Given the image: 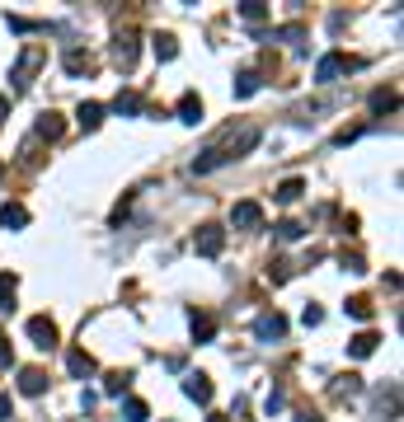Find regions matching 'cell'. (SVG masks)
I'll return each instance as SVG.
<instances>
[{
    "label": "cell",
    "instance_id": "41",
    "mask_svg": "<svg viewBox=\"0 0 404 422\" xmlns=\"http://www.w3.org/2000/svg\"><path fill=\"white\" fill-rule=\"evenodd\" d=\"M0 178H5V165H0Z\"/></svg>",
    "mask_w": 404,
    "mask_h": 422
},
{
    "label": "cell",
    "instance_id": "8",
    "mask_svg": "<svg viewBox=\"0 0 404 422\" xmlns=\"http://www.w3.org/2000/svg\"><path fill=\"white\" fill-rule=\"evenodd\" d=\"M231 221H236L240 230H254V225H263V207H258V202H236V207H231Z\"/></svg>",
    "mask_w": 404,
    "mask_h": 422
},
{
    "label": "cell",
    "instance_id": "30",
    "mask_svg": "<svg viewBox=\"0 0 404 422\" xmlns=\"http://www.w3.org/2000/svg\"><path fill=\"white\" fill-rule=\"evenodd\" d=\"M301 235H305L301 221H282V225H278V240H287V245H292V240H301Z\"/></svg>",
    "mask_w": 404,
    "mask_h": 422
},
{
    "label": "cell",
    "instance_id": "20",
    "mask_svg": "<svg viewBox=\"0 0 404 422\" xmlns=\"http://www.w3.org/2000/svg\"><path fill=\"white\" fill-rule=\"evenodd\" d=\"M212 334H216V319H212V314H198V310H193V338H198V343H207Z\"/></svg>",
    "mask_w": 404,
    "mask_h": 422
},
{
    "label": "cell",
    "instance_id": "2",
    "mask_svg": "<svg viewBox=\"0 0 404 422\" xmlns=\"http://www.w3.org/2000/svg\"><path fill=\"white\" fill-rule=\"evenodd\" d=\"M43 61H47V52H43V47H34V43H29V47H24V52H19V61H14V89H29V85H34V76H38V66H43Z\"/></svg>",
    "mask_w": 404,
    "mask_h": 422
},
{
    "label": "cell",
    "instance_id": "14",
    "mask_svg": "<svg viewBox=\"0 0 404 422\" xmlns=\"http://www.w3.org/2000/svg\"><path fill=\"white\" fill-rule=\"evenodd\" d=\"M19 225H29V211H24L19 202H5V207H0V230H19Z\"/></svg>",
    "mask_w": 404,
    "mask_h": 422
},
{
    "label": "cell",
    "instance_id": "31",
    "mask_svg": "<svg viewBox=\"0 0 404 422\" xmlns=\"http://www.w3.org/2000/svg\"><path fill=\"white\" fill-rule=\"evenodd\" d=\"M282 408H287V394H282V389H268V399H263V413L273 418V413H282Z\"/></svg>",
    "mask_w": 404,
    "mask_h": 422
},
{
    "label": "cell",
    "instance_id": "24",
    "mask_svg": "<svg viewBox=\"0 0 404 422\" xmlns=\"http://www.w3.org/2000/svg\"><path fill=\"white\" fill-rule=\"evenodd\" d=\"M395 103H400V99H395V89H376V94H371V113H390Z\"/></svg>",
    "mask_w": 404,
    "mask_h": 422
},
{
    "label": "cell",
    "instance_id": "5",
    "mask_svg": "<svg viewBox=\"0 0 404 422\" xmlns=\"http://www.w3.org/2000/svg\"><path fill=\"white\" fill-rule=\"evenodd\" d=\"M193 249H198L202 258H216L226 249V230H221V225H202V230L193 235Z\"/></svg>",
    "mask_w": 404,
    "mask_h": 422
},
{
    "label": "cell",
    "instance_id": "27",
    "mask_svg": "<svg viewBox=\"0 0 404 422\" xmlns=\"http://www.w3.org/2000/svg\"><path fill=\"white\" fill-rule=\"evenodd\" d=\"M94 61H90V52H66V71L71 76H80V71H90Z\"/></svg>",
    "mask_w": 404,
    "mask_h": 422
},
{
    "label": "cell",
    "instance_id": "33",
    "mask_svg": "<svg viewBox=\"0 0 404 422\" xmlns=\"http://www.w3.org/2000/svg\"><path fill=\"white\" fill-rule=\"evenodd\" d=\"M301 319H305V329H315V324L325 319V310H320V305H305V314H301Z\"/></svg>",
    "mask_w": 404,
    "mask_h": 422
},
{
    "label": "cell",
    "instance_id": "34",
    "mask_svg": "<svg viewBox=\"0 0 404 422\" xmlns=\"http://www.w3.org/2000/svg\"><path fill=\"white\" fill-rule=\"evenodd\" d=\"M343 267H348V272H367V263H362V254H343Z\"/></svg>",
    "mask_w": 404,
    "mask_h": 422
},
{
    "label": "cell",
    "instance_id": "12",
    "mask_svg": "<svg viewBox=\"0 0 404 422\" xmlns=\"http://www.w3.org/2000/svg\"><path fill=\"white\" fill-rule=\"evenodd\" d=\"M113 113H118V118H136V113H141V94H136V89H118Z\"/></svg>",
    "mask_w": 404,
    "mask_h": 422
},
{
    "label": "cell",
    "instance_id": "37",
    "mask_svg": "<svg viewBox=\"0 0 404 422\" xmlns=\"http://www.w3.org/2000/svg\"><path fill=\"white\" fill-rule=\"evenodd\" d=\"M10 413H14V403H10V394H0V422L10 418Z\"/></svg>",
    "mask_w": 404,
    "mask_h": 422
},
{
    "label": "cell",
    "instance_id": "40",
    "mask_svg": "<svg viewBox=\"0 0 404 422\" xmlns=\"http://www.w3.org/2000/svg\"><path fill=\"white\" fill-rule=\"evenodd\" d=\"M207 422H226V418H207Z\"/></svg>",
    "mask_w": 404,
    "mask_h": 422
},
{
    "label": "cell",
    "instance_id": "6",
    "mask_svg": "<svg viewBox=\"0 0 404 422\" xmlns=\"http://www.w3.org/2000/svg\"><path fill=\"white\" fill-rule=\"evenodd\" d=\"M113 61H118L123 71H132V66H136V34H132V29L113 38Z\"/></svg>",
    "mask_w": 404,
    "mask_h": 422
},
{
    "label": "cell",
    "instance_id": "17",
    "mask_svg": "<svg viewBox=\"0 0 404 422\" xmlns=\"http://www.w3.org/2000/svg\"><path fill=\"white\" fill-rule=\"evenodd\" d=\"M179 123H202V99H198V94H183V99H179Z\"/></svg>",
    "mask_w": 404,
    "mask_h": 422
},
{
    "label": "cell",
    "instance_id": "1",
    "mask_svg": "<svg viewBox=\"0 0 404 422\" xmlns=\"http://www.w3.org/2000/svg\"><path fill=\"white\" fill-rule=\"evenodd\" d=\"M258 136H263V132H258L254 123H245L240 132H226L216 145H207V150H202V155L193 160V174H212L216 165H226V160H240V155H249V150L258 145Z\"/></svg>",
    "mask_w": 404,
    "mask_h": 422
},
{
    "label": "cell",
    "instance_id": "29",
    "mask_svg": "<svg viewBox=\"0 0 404 422\" xmlns=\"http://www.w3.org/2000/svg\"><path fill=\"white\" fill-rule=\"evenodd\" d=\"M240 14H245L249 24H258L263 14H268V5H263V0H245V5H240Z\"/></svg>",
    "mask_w": 404,
    "mask_h": 422
},
{
    "label": "cell",
    "instance_id": "35",
    "mask_svg": "<svg viewBox=\"0 0 404 422\" xmlns=\"http://www.w3.org/2000/svg\"><path fill=\"white\" fill-rule=\"evenodd\" d=\"M278 38H287V43H296V38H305V29H301V24H287V29H282Z\"/></svg>",
    "mask_w": 404,
    "mask_h": 422
},
{
    "label": "cell",
    "instance_id": "15",
    "mask_svg": "<svg viewBox=\"0 0 404 422\" xmlns=\"http://www.w3.org/2000/svg\"><path fill=\"white\" fill-rule=\"evenodd\" d=\"M76 123L85 127V132H99V123H103V108H99V103H80V108H76Z\"/></svg>",
    "mask_w": 404,
    "mask_h": 422
},
{
    "label": "cell",
    "instance_id": "7",
    "mask_svg": "<svg viewBox=\"0 0 404 422\" xmlns=\"http://www.w3.org/2000/svg\"><path fill=\"white\" fill-rule=\"evenodd\" d=\"M183 394H188L193 403H212V380L202 376V371H188V376H183Z\"/></svg>",
    "mask_w": 404,
    "mask_h": 422
},
{
    "label": "cell",
    "instance_id": "36",
    "mask_svg": "<svg viewBox=\"0 0 404 422\" xmlns=\"http://www.w3.org/2000/svg\"><path fill=\"white\" fill-rule=\"evenodd\" d=\"M10 361H14V352H10V338L0 334V366H10Z\"/></svg>",
    "mask_w": 404,
    "mask_h": 422
},
{
    "label": "cell",
    "instance_id": "28",
    "mask_svg": "<svg viewBox=\"0 0 404 422\" xmlns=\"http://www.w3.org/2000/svg\"><path fill=\"white\" fill-rule=\"evenodd\" d=\"M348 314L367 324V319H371V300H367V296H353V300H348Z\"/></svg>",
    "mask_w": 404,
    "mask_h": 422
},
{
    "label": "cell",
    "instance_id": "9",
    "mask_svg": "<svg viewBox=\"0 0 404 422\" xmlns=\"http://www.w3.org/2000/svg\"><path fill=\"white\" fill-rule=\"evenodd\" d=\"M66 371H71L76 380H90L99 366H94V356L85 352V347H71V352H66Z\"/></svg>",
    "mask_w": 404,
    "mask_h": 422
},
{
    "label": "cell",
    "instance_id": "21",
    "mask_svg": "<svg viewBox=\"0 0 404 422\" xmlns=\"http://www.w3.org/2000/svg\"><path fill=\"white\" fill-rule=\"evenodd\" d=\"M301 192H305V183H301V178H287V183H278V192H273V197H278L282 207H287V202H296Z\"/></svg>",
    "mask_w": 404,
    "mask_h": 422
},
{
    "label": "cell",
    "instance_id": "3",
    "mask_svg": "<svg viewBox=\"0 0 404 422\" xmlns=\"http://www.w3.org/2000/svg\"><path fill=\"white\" fill-rule=\"evenodd\" d=\"M348 71H358V61H353V56L329 52V56H320V66H315V80H320V85H334V80H338V76H348Z\"/></svg>",
    "mask_w": 404,
    "mask_h": 422
},
{
    "label": "cell",
    "instance_id": "18",
    "mask_svg": "<svg viewBox=\"0 0 404 422\" xmlns=\"http://www.w3.org/2000/svg\"><path fill=\"white\" fill-rule=\"evenodd\" d=\"M61 132H66V123H61V113H43V118H38V136H47V141H56Z\"/></svg>",
    "mask_w": 404,
    "mask_h": 422
},
{
    "label": "cell",
    "instance_id": "39",
    "mask_svg": "<svg viewBox=\"0 0 404 422\" xmlns=\"http://www.w3.org/2000/svg\"><path fill=\"white\" fill-rule=\"evenodd\" d=\"M5 113H10V99H5V94H0V118H5Z\"/></svg>",
    "mask_w": 404,
    "mask_h": 422
},
{
    "label": "cell",
    "instance_id": "4",
    "mask_svg": "<svg viewBox=\"0 0 404 422\" xmlns=\"http://www.w3.org/2000/svg\"><path fill=\"white\" fill-rule=\"evenodd\" d=\"M254 338L258 343H278V338H287V319H282L278 310H263L254 319Z\"/></svg>",
    "mask_w": 404,
    "mask_h": 422
},
{
    "label": "cell",
    "instance_id": "26",
    "mask_svg": "<svg viewBox=\"0 0 404 422\" xmlns=\"http://www.w3.org/2000/svg\"><path fill=\"white\" fill-rule=\"evenodd\" d=\"M358 389H362L358 376H338V380H334V394H338V399H348V394H358Z\"/></svg>",
    "mask_w": 404,
    "mask_h": 422
},
{
    "label": "cell",
    "instance_id": "13",
    "mask_svg": "<svg viewBox=\"0 0 404 422\" xmlns=\"http://www.w3.org/2000/svg\"><path fill=\"white\" fill-rule=\"evenodd\" d=\"M376 347H381V338L371 334V329H362L358 338H348V356H358V361H362V356H371Z\"/></svg>",
    "mask_w": 404,
    "mask_h": 422
},
{
    "label": "cell",
    "instance_id": "25",
    "mask_svg": "<svg viewBox=\"0 0 404 422\" xmlns=\"http://www.w3.org/2000/svg\"><path fill=\"white\" fill-rule=\"evenodd\" d=\"M123 418H127V422H146V418H151V408H146L141 399H127V403H123Z\"/></svg>",
    "mask_w": 404,
    "mask_h": 422
},
{
    "label": "cell",
    "instance_id": "22",
    "mask_svg": "<svg viewBox=\"0 0 404 422\" xmlns=\"http://www.w3.org/2000/svg\"><path fill=\"white\" fill-rule=\"evenodd\" d=\"M127 385H132V376H127V371H113V376H103V394H127Z\"/></svg>",
    "mask_w": 404,
    "mask_h": 422
},
{
    "label": "cell",
    "instance_id": "11",
    "mask_svg": "<svg viewBox=\"0 0 404 422\" xmlns=\"http://www.w3.org/2000/svg\"><path fill=\"white\" fill-rule=\"evenodd\" d=\"M19 389H24V394H43V389H47V371L43 366H24L19 371Z\"/></svg>",
    "mask_w": 404,
    "mask_h": 422
},
{
    "label": "cell",
    "instance_id": "38",
    "mask_svg": "<svg viewBox=\"0 0 404 422\" xmlns=\"http://www.w3.org/2000/svg\"><path fill=\"white\" fill-rule=\"evenodd\" d=\"M296 422H320V418H315V413H296Z\"/></svg>",
    "mask_w": 404,
    "mask_h": 422
},
{
    "label": "cell",
    "instance_id": "16",
    "mask_svg": "<svg viewBox=\"0 0 404 422\" xmlns=\"http://www.w3.org/2000/svg\"><path fill=\"white\" fill-rule=\"evenodd\" d=\"M151 47H156V61H174V56H179L174 34H156V38H151Z\"/></svg>",
    "mask_w": 404,
    "mask_h": 422
},
{
    "label": "cell",
    "instance_id": "23",
    "mask_svg": "<svg viewBox=\"0 0 404 422\" xmlns=\"http://www.w3.org/2000/svg\"><path fill=\"white\" fill-rule=\"evenodd\" d=\"M254 89H258V71H240V76H236V94H240V99H249Z\"/></svg>",
    "mask_w": 404,
    "mask_h": 422
},
{
    "label": "cell",
    "instance_id": "10",
    "mask_svg": "<svg viewBox=\"0 0 404 422\" xmlns=\"http://www.w3.org/2000/svg\"><path fill=\"white\" fill-rule=\"evenodd\" d=\"M29 338H34L38 347H56V324L47 319V314H34V319H29Z\"/></svg>",
    "mask_w": 404,
    "mask_h": 422
},
{
    "label": "cell",
    "instance_id": "32",
    "mask_svg": "<svg viewBox=\"0 0 404 422\" xmlns=\"http://www.w3.org/2000/svg\"><path fill=\"white\" fill-rule=\"evenodd\" d=\"M10 29H14V34H34V29H43V24L24 19V14H10Z\"/></svg>",
    "mask_w": 404,
    "mask_h": 422
},
{
    "label": "cell",
    "instance_id": "19",
    "mask_svg": "<svg viewBox=\"0 0 404 422\" xmlns=\"http://www.w3.org/2000/svg\"><path fill=\"white\" fill-rule=\"evenodd\" d=\"M14 291H19V277H14V272H0V310L14 305Z\"/></svg>",
    "mask_w": 404,
    "mask_h": 422
}]
</instances>
